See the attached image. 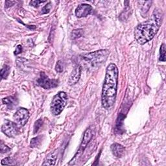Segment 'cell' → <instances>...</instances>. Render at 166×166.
<instances>
[{"instance_id": "2", "label": "cell", "mask_w": 166, "mask_h": 166, "mask_svg": "<svg viewBox=\"0 0 166 166\" xmlns=\"http://www.w3.org/2000/svg\"><path fill=\"white\" fill-rule=\"evenodd\" d=\"M162 19L160 12L155 10L151 18L137 25L134 29V37L140 44H145L154 37L162 25Z\"/></svg>"}, {"instance_id": "27", "label": "cell", "mask_w": 166, "mask_h": 166, "mask_svg": "<svg viewBox=\"0 0 166 166\" xmlns=\"http://www.w3.org/2000/svg\"><path fill=\"white\" fill-rule=\"evenodd\" d=\"M15 3H16V2L12 1H5V8H8V7L12 6Z\"/></svg>"}, {"instance_id": "23", "label": "cell", "mask_w": 166, "mask_h": 166, "mask_svg": "<svg viewBox=\"0 0 166 166\" xmlns=\"http://www.w3.org/2000/svg\"><path fill=\"white\" fill-rule=\"evenodd\" d=\"M144 5L142 7V11L144 12H147L150 8V7L151 6L150 5L152 3V1H144Z\"/></svg>"}, {"instance_id": "6", "label": "cell", "mask_w": 166, "mask_h": 166, "mask_svg": "<svg viewBox=\"0 0 166 166\" xmlns=\"http://www.w3.org/2000/svg\"><path fill=\"white\" fill-rule=\"evenodd\" d=\"M1 131L7 136L14 138L18 134L19 129L16 123L6 119L1 127Z\"/></svg>"}, {"instance_id": "1", "label": "cell", "mask_w": 166, "mask_h": 166, "mask_svg": "<svg viewBox=\"0 0 166 166\" xmlns=\"http://www.w3.org/2000/svg\"><path fill=\"white\" fill-rule=\"evenodd\" d=\"M117 81H118V69L116 64H110L106 68L103 90H102V105L106 109L114 106L117 96Z\"/></svg>"}, {"instance_id": "24", "label": "cell", "mask_w": 166, "mask_h": 166, "mask_svg": "<svg viewBox=\"0 0 166 166\" xmlns=\"http://www.w3.org/2000/svg\"><path fill=\"white\" fill-rule=\"evenodd\" d=\"M11 150V149L7 145L1 144V153H7Z\"/></svg>"}, {"instance_id": "14", "label": "cell", "mask_w": 166, "mask_h": 166, "mask_svg": "<svg viewBox=\"0 0 166 166\" xmlns=\"http://www.w3.org/2000/svg\"><path fill=\"white\" fill-rule=\"evenodd\" d=\"M10 71H11V68L9 66L5 65L3 68H2L1 70V77L2 79H5L9 76Z\"/></svg>"}, {"instance_id": "11", "label": "cell", "mask_w": 166, "mask_h": 166, "mask_svg": "<svg viewBox=\"0 0 166 166\" xmlns=\"http://www.w3.org/2000/svg\"><path fill=\"white\" fill-rule=\"evenodd\" d=\"M111 150L112 154L117 158H121L124 154L125 149V147L119 144H113L111 145Z\"/></svg>"}, {"instance_id": "9", "label": "cell", "mask_w": 166, "mask_h": 166, "mask_svg": "<svg viewBox=\"0 0 166 166\" xmlns=\"http://www.w3.org/2000/svg\"><path fill=\"white\" fill-rule=\"evenodd\" d=\"M92 137H93L92 130H91L90 128H88V129H86L85 132V134H84L83 139V140H82L80 147H79V150L77 151V154H80L84 151V150H85V149H86V147H87L88 143L90 142L91 139L92 138Z\"/></svg>"}, {"instance_id": "26", "label": "cell", "mask_w": 166, "mask_h": 166, "mask_svg": "<svg viewBox=\"0 0 166 166\" xmlns=\"http://www.w3.org/2000/svg\"><path fill=\"white\" fill-rule=\"evenodd\" d=\"M22 52V46L21 45H18L14 51V55H17L20 54V53H21Z\"/></svg>"}, {"instance_id": "21", "label": "cell", "mask_w": 166, "mask_h": 166, "mask_svg": "<svg viewBox=\"0 0 166 166\" xmlns=\"http://www.w3.org/2000/svg\"><path fill=\"white\" fill-rule=\"evenodd\" d=\"M55 70L58 73L62 72L64 70V65L62 60H58L55 66Z\"/></svg>"}, {"instance_id": "19", "label": "cell", "mask_w": 166, "mask_h": 166, "mask_svg": "<svg viewBox=\"0 0 166 166\" xmlns=\"http://www.w3.org/2000/svg\"><path fill=\"white\" fill-rule=\"evenodd\" d=\"M42 123H43V121L42 119H38L35 122V125H34V132H34V134H36L38 131H39L40 127L42 125Z\"/></svg>"}, {"instance_id": "4", "label": "cell", "mask_w": 166, "mask_h": 166, "mask_svg": "<svg viewBox=\"0 0 166 166\" xmlns=\"http://www.w3.org/2000/svg\"><path fill=\"white\" fill-rule=\"evenodd\" d=\"M68 102V96L64 91H59L52 99L51 111L54 116H58L63 111Z\"/></svg>"}, {"instance_id": "12", "label": "cell", "mask_w": 166, "mask_h": 166, "mask_svg": "<svg viewBox=\"0 0 166 166\" xmlns=\"http://www.w3.org/2000/svg\"><path fill=\"white\" fill-rule=\"evenodd\" d=\"M2 102L9 109H13L18 104L17 99L14 96H9L2 99Z\"/></svg>"}, {"instance_id": "5", "label": "cell", "mask_w": 166, "mask_h": 166, "mask_svg": "<svg viewBox=\"0 0 166 166\" xmlns=\"http://www.w3.org/2000/svg\"><path fill=\"white\" fill-rule=\"evenodd\" d=\"M37 84L40 87L49 90L57 87L58 85V81L56 79H50L44 72H41L39 77L37 79Z\"/></svg>"}, {"instance_id": "7", "label": "cell", "mask_w": 166, "mask_h": 166, "mask_svg": "<svg viewBox=\"0 0 166 166\" xmlns=\"http://www.w3.org/2000/svg\"><path fill=\"white\" fill-rule=\"evenodd\" d=\"M13 118L18 126L24 127L29 119V112L26 108H20L15 112Z\"/></svg>"}, {"instance_id": "17", "label": "cell", "mask_w": 166, "mask_h": 166, "mask_svg": "<svg viewBox=\"0 0 166 166\" xmlns=\"http://www.w3.org/2000/svg\"><path fill=\"white\" fill-rule=\"evenodd\" d=\"M14 164H16V163H14V161L11 157H7L2 160L1 162V165H14Z\"/></svg>"}, {"instance_id": "13", "label": "cell", "mask_w": 166, "mask_h": 166, "mask_svg": "<svg viewBox=\"0 0 166 166\" xmlns=\"http://www.w3.org/2000/svg\"><path fill=\"white\" fill-rule=\"evenodd\" d=\"M57 158V155L55 152H51L45 158L42 165H54Z\"/></svg>"}, {"instance_id": "20", "label": "cell", "mask_w": 166, "mask_h": 166, "mask_svg": "<svg viewBox=\"0 0 166 166\" xmlns=\"http://www.w3.org/2000/svg\"><path fill=\"white\" fill-rule=\"evenodd\" d=\"M40 136H38V137H36L34 138H33L31 140V141H30V147H37V145H38L40 144Z\"/></svg>"}, {"instance_id": "10", "label": "cell", "mask_w": 166, "mask_h": 166, "mask_svg": "<svg viewBox=\"0 0 166 166\" xmlns=\"http://www.w3.org/2000/svg\"><path fill=\"white\" fill-rule=\"evenodd\" d=\"M81 66L80 65L77 66L76 67L74 68L72 73H71V75L69 78L68 84L70 85H74L78 83L81 77Z\"/></svg>"}, {"instance_id": "3", "label": "cell", "mask_w": 166, "mask_h": 166, "mask_svg": "<svg viewBox=\"0 0 166 166\" xmlns=\"http://www.w3.org/2000/svg\"><path fill=\"white\" fill-rule=\"evenodd\" d=\"M109 54L108 50L101 49L82 55L81 58L91 68H96L105 62Z\"/></svg>"}, {"instance_id": "22", "label": "cell", "mask_w": 166, "mask_h": 166, "mask_svg": "<svg viewBox=\"0 0 166 166\" xmlns=\"http://www.w3.org/2000/svg\"><path fill=\"white\" fill-rule=\"evenodd\" d=\"M51 7H52L51 3L50 2H49V3H47L46 5H45L42 9V14H44L49 13L51 9Z\"/></svg>"}, {"instance_id": "16", "label": "cell", "mask_w": 166, "mask_h": 166, "mask_svg": "<svg viewBox=\"0 0 166 166\" xmlns=\"http://www.w3.org/2000/svg\"><path fill=\"white\" fill-rule=\"evenodd\" d=\"M159 60L161 62H165V45L162 44L161 45L160 49V57Z\"/></svg>"}, {"instance_id": "25", "label": "cell", "mask_w": 166, "mask_h": 166, "mask_svg": "<svg viewBox=\"0 0 166 166\" xmlns=\"http://www.w3.org/2000/svg\"><path fill=\"white\" fill-rule=\"evenodd\" d=\"M45 1H31L30 2V5L35 7H38L40 5V4L45 3Z\"/></svg>"}, {"instance_id": "8", "label": "cell", "mask_w": 166, "mask_h": 166, "mask_svg": "<svg viewBox=\"0 0 166 166\" xmlns=\"http://www.w3.org/2000/svg\"><path fill=\"white\" fill-rule=\"evenodd\" d=\"M93 11L92 7L88 4H81L77 7L75 10V15L77 18L86 17L91 14Z\"/></svg>"}, {"instance_id": "15", "label": "cell", "mask_w": 166, "mask_h": 166, "mask_svg": "<svg viewBox=\"0 0 166 166\" xmlns=\"http://www.w3.org/2000/svg\"><path fill=\"white\" fill-rule=\"evenodd\" d=\"M83 34V30L81 29L73 30L72 33H71V38L72 40H75L77 38L81 37Z\"/></svg>"}, {"instance_id": "18", "label": "cell", "mask_w": 166, "mask_h": 166, "mask_svg": "<svg viewBox=\"0 0 166 166\" xmlns=\"http://www.w3.org/2000/svg\"><path fill=\"white\" fill-rule=\"evenodd\" d=\"M124 119V116H123L121 114H120V115L118 117V119H117V123H116V131H120L121 130V125H122V122L123 120Z\"/></svg>"}]
</instances>
